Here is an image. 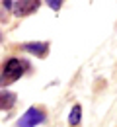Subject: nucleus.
Here are the masks:
<instances>
[{
	"label": "nucleus",
	"mask_w": 117,
	"mask_h": 127,
	"mask_svg": "<svg viewBox=\"0 0 117 127\" xmlns=\"http://www.w3.org/2000/svg\"><path fill=\"white\" fill-rule=\"evenodd\" d=\"M47 4H49L51 8H53V10H59V8H61V4H63V2H61V0H49V2H47Z\"/></svg>",
	"instance_id": "0eeeda50"
},
{
	"label": "nucleus",
	"mask_w": 117,
	"mask_h": 127,
	"mask_svg": "<svg viewBox=\"0 0 117 127\" xmlns=\"http://www.w3.org/2000/svg\"><path fill=\"white\" fill-rule=\"evenodd\" d=\"M0 39H2V37H0Z\"/></svg>",
	"instance_id": "1a4fd4ad"
},
{
	"label": "nucleus",
	"mask_w": 117,
	"mask_h": 127,
	"mask_svg": "<svg viewBox=\"0 0 117 127\" xmlns=\"http://www.w3.org/2000/svg\"><path fill=\"white\" fill-rule=\"evenodd\" d=\"M23 51H27V53H31V55H37V57H47V53H49V43H45V41H31V43H23L22 45Z\"/></svg>",
	"instance_id": "20e7f679"
},
{
	"label": "nucleus",
	"mask_w": 117,
	"mask_h": 127,
	"mask_svg": "<svg viewBox=\"0 0 117 127\" xmlns=\"http://www.w3.org/2000/svg\"><path fill=\"white\" fill-rule=\"evenodd\" d=\"M39 0H20V2H14V14L18 18L22 16H29L31 12H35L39 8Z\"/></svg>",
	"instance_id": "7ed1b4c3"
},
{
	"label": "nucleus",
	"mask_w": 117,
	"mask_h": 127,
	"mask_svg": "<svg viewBox=\"0 0 117 127\" xmlns=\"http://www.w3.org/2000/svg\"><path fill=\"white\" fill-rule=\"evenodd\" d=\"M25 66H27V63L20 61L16 57L8 59L6 64H4V68H2V72H0V86H10V84H14L16 80H20V76H22L23 70H25Z\"/></svg>",
	"instance_id": "f257e3e1"
},
{
	"label": "nucleus",
	"mask_w": 117,
	"mask_h": 127,
	"mask_svg": "<svg viewBox=\"0 0 117 127\" xmlns=\"http://www.w3.org/2000/svg\"><path fill=\"white\" fill-rule=\"evenodd\" d=\"M2 6H4L6 10H14V2H12V0H4V2H2Z\"/></svg>",
	"instance_id": "6e6552de"
},
{
	"label": "nucleus",
	"mask_w": 117,
	"mask_h": 127,
	"mask_svg": "<svg viewBox=\"0 0 117 127\" xmlns=\"http://www.w3.org/2000/svg\"><path fill=\"white\" fill-rule=\"evenodd\" d=\"M14 104H16V94L14 92H8V90L0 92V111H8L10 108H14Z\"/></svg>",
	"instance_id": "39448f33"
},
{
	"label": "nucleus",
	"mask_w": 117,
	"mask_h": 127,
	"mask_svg": "<svg viewBox=\"0 0 117 127\" xmlns=\"http://www.w3.org/2000/svg\"><path fill=\"white\" fill-rule=\"evenodd\" d=\"M43 121H45V113H43V110L33 106V108H29V110L18 119L16 127H35V125H39V123H43Z\"/></svg>",
	"instance_id": "f03ea898"
},
{
	"label": "nucleus",
	"mask_w": 117,
	"mask_h": 127,
	"mask_svg": "<svg viewBox=\"0 0 117 127\" xmlns=\"http://www.w3.org/2000/svg\"><path fill=\"white\" fill-rule=\"evenodd\" d=\"M80 119H82V106L80 104H74L70 113H68V123H70V127H76L80 123Z\"/></svg>",
	"instance_id": "423d86ee"
}]
</instances>
